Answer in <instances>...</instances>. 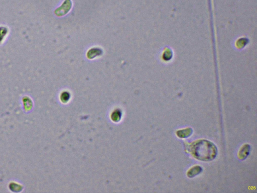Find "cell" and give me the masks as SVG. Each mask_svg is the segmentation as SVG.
<instances>
[{
    "label": "cell",
    "instance_id": "1",
    "mask_svg": "<svg viewBox=\"0 0 257 193\" xmlns=\"http://www.w3.org/2000/svg\"><path fill=\"white\" fill-rule=\"evenodd\" d=\"M189 151L194 158L206 162L213 160L217 153L216 146L205 140H198L192 143L189 146Z\"/></svg>",
    "mask_w": 257,
    "mask_h": 193
},
{
    "label": "cell",
    "instance_id": "2",
    "mask_svg": "<svg viewBox=\"0 0 257 193\" xmlns=\"http://www.w3.org/2000/svg\"><path fill=\"white\" fill-rule=\"evenodd\" d=\"M70 4H71L70 1L68 2L67 1H66L64 3V5L61 6L62 7L64 8L63 9L56 10V11H55V14L58 16H63V15L67 14L68 13V12L69 11V10L71 9V8H67L71 7V5H70Z\"/></svg>",
    "mask_w": 257,
    "mask_h": 193
},
{
    "label": "cell",
    "instance_id": "3",
    "mask_svg": "<svg viewBox=\"0 0 257 193\" xmlns=\"http://www.w3.org/2000/svg\"><path fill=\"white\" fill-rule=\"evenodd\" d=\"M192 133V130L191 128H187L185 129L179 130L177 132V135L179 137L185 138L187 137L188 136H190V134Z\"/></svg>",
    "mask_w": 257,
    "mask_h": 193
},
{
    "label": "cell",
    "instance_id": "4",
    "mask_svg": "<svg viewBox=\"0 0 257 193\" xmlns=\"http://www.w3.org/2000/svg\"><path fill=\"white\" fill-rule=\"evenodd\" d=\"M201 171V168L198 166H196L192 167L187 173V176L190 178L195 176L198 174Z\"/></svg>",
    "mask_w": 257,
    "mask_h": 193
},
{
    "label": "cell",
    "instance_id": "5",
    "mask_svg": "<svg viewBox=\"0 0 257 193\" xmlns=\"http://www.w3.org/2000/svg\"><path fill=\"white\" fill-rule=\"evenodd\" d=\"M249 146L248 145L243 146L242 148L240 149V151L239 152V158H246L249 153Z\"/></svg>",
    "mask_w": 257,
    "mask_h": 193
},
{
    "label": "cell",
    "instance_id": "6",
    "mask_svg": "<svg viewBox=\"0 0 257 193\" xmlns=\"http://www.w3.org/2000/svg\"><path fill=\"white\" fill-rule=\"evenodd\" d=\"M94 52L95 53H93L90 50L88 52V58H93L94 57H95L96 56H98V55H99V54H101L102 51L99 49H94Z\"/></svg>",
    "mask_w": 257,
    "mask_h": 193
}]
</instances>
